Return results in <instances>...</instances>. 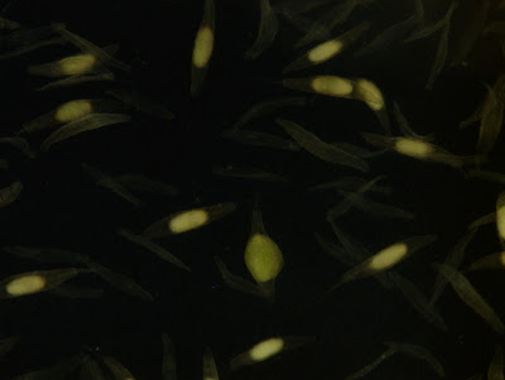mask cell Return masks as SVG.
<instances>
[{
	"mask_svg": "<svg viewBox=\"0 0 505 380\" xmlns=\"http://www.w3.org/2000/svg\"><path fill=\"white\" fill-rule=\"evenodd\" d=\"M80 269H55V270H38L19 274L4 280L1 283V298L27 296L38 292L48 291L66 280L78 275Z\"/></svg>",
	"mask_w": 505,
	"mask_h": 380,
	"instance_id": "6da1fadb",
	"label": "cell"
},
{
	"mask_svg": "<svg viewBox=\"0 0 505 380\" xmlns=\"http://www.w3.org/2000/svg\"><path fill=\"white\" fill-rule=\"evenodd\" d=\"M245 262L253 277L259 283H264L280 273L283 257L273 241L263 235H255L248 244Z\"/></svg>",
	"mask_w": 505,
	"mask_h": 380,
	"instance_id": "7a4b0ae2",
	"label": "cell"
},
{
	"mask_svg": "<svg viewBox=\"0 0 505 380\" xmlns=\"http://www.w3.org/2000/svg\"><path fill=\"white\" fill-rule=\"evenodd\" d=\"M223 211H226L224 206H215L176 213L149 226L144 235L149 238H158V236H169V235L186 233L208 224L213 218H218Z\"/></svg>",
	"mask_w": 505,
	"mask_h": 380,
	"instance_id": "3957f363",
	"label": "cell"
},
{
	"mask_svg": "<svg viewBox=\"0 0 505 380\" xmlns=\"http://www.w3.org/2000/svg\"><path fill=\"white\" fill-rule=\"evenodd\" d=\"M110 107V104L105 100H76L68 102L58 107L56 110L46 114L43 117L36 119L34 122L26 127V130H36V129L46 128L50 125L68 123V122H78V119L92 115L100 112L105 107Z\"/></svg>",
	"mask_w": 505,
	"mask_h": 380,
	"instance_id": "277c9868",
	"label": "cell"
},
{
	"mask_svg": "<svg viewBox=\"0 0 505 380\" xmlns=\"http://www.w3.org/2000/svg\"><path fill=\"white\" fill-rule=\"evenodd\" d=\"M100 70H102V68H101L100 60L97 57L92 55H83V56L68 57L61 61L32 68V73H42L47 76H60V75L96 73Z\"/></svg>",
	"mask_w": 505,
	"mask_h": 380,
	"instance_id": "5b68a950",
	"label": "cell"
},
{
	"mask_svg": "<svg viewBox=\"0 0 505 380\" xmlns=\"http://www.w3.org/2000/svg\"><path fill=\"white\" fill-rule=\"evenodd\" d=\"M213 48V27L208 14L205 16V21L202 22L201 27L198 29L192 56V83L196 78L197 73H201L208 66V60L211 57Z\"/></svg>",
	"mask_w": 505,
	"mask_h": 380,
	"instance_id": "8992f818",
	"label": "cell"
},
{
	"mask_svg": "<svg viewBox=\"0 0 505 380\" xmlns=\"http://www.w3.org/2000/svg\"><path fill=\"white\" fill-rule=\"evenodd\" d=\"M312 88L314 91L326 94V95H349L353 91V86H351L350 81L345 80V78H335V76L314 78Z\"/></svg>",
	"mask_w": 505,
	"mask_h": 380,
	"instance_id": "52a82bcc",
	"label": "cell"
},
{
	"mask_svg": "<svg viewBox=\"0 0 505 380\" xmlns=\"http://www.w3.org/2000/svg\"><path fill=\"white\" fill-rule=\"evenodd\" d=\"M405 254H407V246L403 244L389 246L386 250L376 254V257L371 259V268L376 269V270L388 268V267L397 263Z\"/></svg>",
	"mask_w": 505,
	"mask_h": 380,
	"instance_id": "ba28073f",
	"label": "cell"
},
{
	"mask_svg": "<svg viewBox=\"0 0 505 380\" xmlns=\"http://www.w3.org/2000/svg\"><path fill=\"white\" fill-rule=\"evenodd\" d=\"M283 347H285V342L282 339H270L253 347L249 352V358L253 361H262L278 354Z\"/></svg>",
	"mask_w": 505,
	"mask_h": 380,
	"instance_id": "9c48e42d",
	"label": "cell"
},
{
	"mask_svg": "<svg viewBox=\"0 0 505 380\" xmlns=\"http://www.w3.org/2000/svg\"><path fill=\"white\" fill-rule=\"evenodd\" d=\"M358 89H359L361 96L364 97V100L366 101V104L373 107L374 110H381L384 107L382 93L376 88V85L371 84L366 80H361L358 84Z\"/></svg>",
	"mask_w": 505,
	"mask_h": 380,
	"instance_id": "30bf717a",
	"label": "cell"
},
{
	"mask_svg": "<svg viewBox=\"0 0 505 380\" xmlns=\"http://www.w3.org/2000/svg\"><path fill=\"white\" fill-rule=\"evenodd\" d=\"M395 147L399 152L410 156H427L431 152V147L420 140L398 139Z\"/></svg>",
	"mask_w": 505,
	"mask_h": 380,
	"instance_id": "8fae6325",
	"label": "cell"
},
{
	"mask_svg": "<svg viewBox=\"0 0 505 380\" xmlns=\"http://www.w3.org/2000/svg\"><path fill=\"white\" fill-rule=\"evenodd\" d=\"M340 47H341V45L336 41L326 42L324 45L317 46L314 50L309 52V60L314 62L326 61L327 58H330L335 53H337L339 50H340Z\"/></svg>",
	"mask_w": 505,
	"mask_h": 380,
	"instance_id": "7c38bea8",
	"label": "cell"
},
{
	"mask_svg": "<svg viewBox=\"0 0 505 380\" xmlns=\"http://www.w3.org/2000/svg\"><path fill=\"white\" fill-rule=\"evenodd\" d=\"M498 228H499L500 236L504 238V210L500 209L498 213Z\"/></svg>",
	"mask_w": 505,
	"mask_h": 380,
	"instance_id": "4fadbf2b",
	"label": "cell"
}]
</instances>
